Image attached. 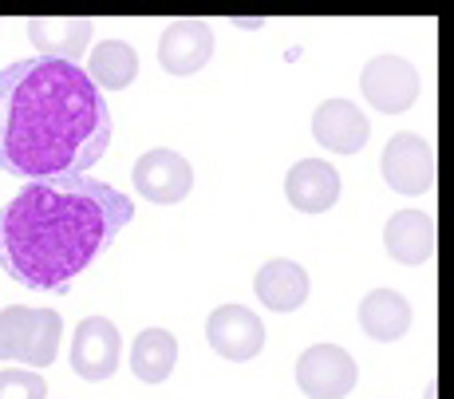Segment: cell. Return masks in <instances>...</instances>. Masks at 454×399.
Returning a JSON list of instances; mask_svg holds the SVG:
<instances>
[{
    "instance_id": "5b68a950",
    "label": "cell",
    "mask_w": 454,
    "mask_h": 399,
    "mask_svg": "<svg viewBox=\"0 0 454 399\" xmlns=\"http://www.w3.org/2000/svg\"><path fill=\"white\" fill-rule=\"evenodd\" d=\"M380 170H383V182H387L395 194L419 198L434 186V146L427 143L423 135L399 131L383 146Z\"/></svg>"
},
{
    "instance_id": "ba28073f",
    "label": "cell",
    "mask_w": 454,
    "mask_h": 399,
    "mask_svg": "<svg viewBox=\"0 0 454 399\" xmlns=\"http://www.w3.org/2000/svg\"><path fill=\"white\" fill-rule=\"evenodd\" d=\"M130 182H135V194L146 198L154 206H174L182 198H190V186H194V167L182 159L178 151H146L143 159L130 170Z\"/></svg>"
},
{
    "instance_id": "3957f363",
    "label": "cell",
    "mask_w": 454,
    "mask_h": 399,
    "mask_svg": "<svg viewBox=\"0 0 454 399\" xmlns=\"http://www.w3.org/2000/svg\"><path fill=\"white\" fill-rule=\"evenodd\" d=\"M59 336H64V320L56 309H0V360H16L20 368L40 372L56 364Z\"/></svg>"
},
{
    "instance_id": "9a60e30c",
    "label": "cell",
    "mask_w": 454,
    "mask_h": 399,
    "mask_svg": "<svg viewBox=\"0 0 454 399\" xmlns=\"http://www.w3.org/2000/svg\"><path fill=\"white\" fill-rule=\"evenodd\" d=\"M253 293H257V301L265 309L293 312L309 301V273H304V265L289 262V257H273V262H265L257 269Z\"/></svg>"
},
{
    "instance_id": "8992f818",
    "label": "cell",
    "mask_w": 454,
    "mask_h": 399,
    "mask_svg": "<svg viewBox=\"0 0 454 399\" xmlns=\"http://www.w3.org/2000/svg\"><path fill=\"white\" fill-rule=\"evenodd\" d=\"M72 372L87 384H103L119 372V360H123V336L111 325L107 317H87L75 325L72 336Z\"/></svg>"
},
{
    "instance_id": "e0dca14e",
    "label": "cell",
    "mask_w": 454,
    "mask_h": 399,
    "mask_svg": "<svg viewBox=\"0 0 454 399\" xmlns=\"http://www.w3.org/2000/svg\"><path fill=\"white\" fill-rule=\"evenodd\" d=\"M135 75H138V51L119 36L99 40L95 51L87 56V80L99 91H123L135 83Z\"/></svg>"
},
{
    "instance_id": "8fae6325",
    "label": "cell",
    "mask_w": 454,
    "mask_h": 399,
    "mask_svg": "<svg viewBox=\"0 0 454 399\" xmlns=\"http://www.w3.org/2000/svg\"><path fill=\"white\" fill-rule=\"evenodd\" d=\"M368 135H372V123L356 103L348 99H328L317 107L312 115V138H317L325 151L332 154H356L368 146Z\"/></svg>"
},
{
    "instance_id": "d6986e66",
    "label": "cell",
    "mask_w": 454,
    "mask_h": 399,
    "mask_svg": "<svg viewBox=\"0 0 454 399\" xmlns=\"http://www.w3.org/2000/svg\"><path fill=\"white\" fill-rule=\"evenodd\" d=\"M0 399H48V384L32 368H4L0 372Z\"/></svg>"
},
{
    "instance_id": "ac0fdd59",
    "label": "cell",
    "mask_w": 454,
    "mask_h": 399,
    "mask_svg": "<svg viewBox=\"0 0 454 399\" xmlns=\"http://www.w3.org/2000/svg\"><path fill=\"white\" fill-rule=\"evenodd\" d=\"M174 364H178V340L166 328H143L130 344V372L143 384H162L170 379Z\"/></svg>"
},
{
    "instance_id": "6da1fadb",
    "label": "cell",
    "mask_w": 454,
    "mask_h": 399,
    "mask_svg": "<svg viewBox=\"0 0 454 399\" xmlns=\"http://www.w3.org/2000/svg\"><path fill=\"white\" fill-rule=\"evenodd\" d=\"M111 146V111L80 64L16 59L0 72V170L12 178L83 175Z\"/></svg>"
},
{
    "instance_id": "2e32d148",
    "label": "cell",
    "mask_w": 454,
    "mask_h": 399,
    "mask_svg": "<svg viewBox=\"0 0 454 399\" xmlns=\"http://www.w3.org/2000/svg\"><path fill=\"white\" fill-rule=\"evenodd\" d=\"M360 328L380 344L399 340L411 328V301L395 289H372L360 301Z\"/></svg>"
},
{
    "instance_id": "5bb4252c",
    "label": "cell",
    "mask_w": 454,
    "mask_h": 399,
    "mask_svg": "<svg viewBox=\"0 0 454 399\" xmlns=\"http://www.w3.org/2000/svg\"><path fill=\"white\" fill-rule=\"evenodd\" d=\"M383 249L399 265H427L434 254V218L427 210H399L383 225Z\"/></svg>"
},
{
    "instance_id": "7c38bea8",
    "label": "cell",
    "mask_w": 454,
    "mask_h": 399,
    "mask_svg": "<svg viewBox=\"0 0 454 399\" xmlns=\"http://www.w3.org/2000/svg\"><path fill=\"white\" fill-rule=\"evenodd\" d=\"M24 32L40 48V59L80 64V56L87 51V40L95 32V20H87V16H32L24 24Z\"/></svg>"
},
{
    "instance_id": "52a82bcc",
    "label": "cell",
    "mask_w": 454,
    "mask_h": 399,
    "mask_svg": "<svg viewBox=\"0 0 454 399\" xmlns=\"http://www.w3.org/2000/svg\"><path fill=\"white\" fill-rule=\"evenodd\" d=\"M360 91L380 115H403L419 99V72L403 56H375L360 75Z\"/></svg>"
},
{
    "instance_id": "9c48e42d",
    "label": "cell",
    "mask_w": 454,
    "mask_h": 399,
    "mask_svg": "<svg viewBox=\"0 0 454 399\" xmlns=\"http://www.w3.org/2000/svg\"><path fill=\"white\" fill-rule=\"evenodd\" d=\"M206 340L222 360L246 364L265 348V320L246 305H222L209 312L206 320Z\"/></svg>"
},
{
    "instance_id": "30bf717a",
    "label": "cell",
    "mask_w": 454,
    "mask_h": 399,
    "mask_svg": "<svg viewBox=\"0 0 454 399\" xmlns=\"http://www.w3.org/2000/svg\"><path fill=\"white\" fill-rule=\"evenodd\" d=\"M214 56V28L206 20H174L159 36V67L166 75H198Z\"/></svg>"
},
{
    "instance_id": "4fadbf2b",
    "label": "cell",
    "mask_w": 454,
    "mask_h": 399,
    "mask_svg": "<svg viewBox=\"0 0 454 399\" xmlns=\"http://www.w3.org/2000/svg\"><path fill=\"white\" fill-rule=\"evenodd\" d=\"M285 198L301 214H325L340 202V175L325 159H301L285 175Z\"/></svg>"
},
{
    "instance_id": "7a4b0ae2",
    "label": "cell",
    "mask_w": 454,
    "mask_h": 399,
    "mask_svg": "<svg viewBox=\"0 0 454 399\" xmlns=\"http://www.w3.org/2000/svg\"><path fill=\"white\" fill-rule=\"evenodd\" d=\"M135 218V202L87 175L28 182L0 210V269L24 289L67 293V285Z\"/></svg>"
},
{
    "instance_id": "277c9868",
    "label": "cell",
    "mask_w": 454,
    "mask_h": 399,
    "mask_svg": "<svg viewBox=\"0 0 454 399\" xmlns=\"http://www.w3.org/2000/svg\"><path fill=\"white\" fill-rule=\"evenodd\" d=\"M356 356L340 344H312L296 360V387L309 399H344L356 392Z\"/></svg>"
}]
</instances>
